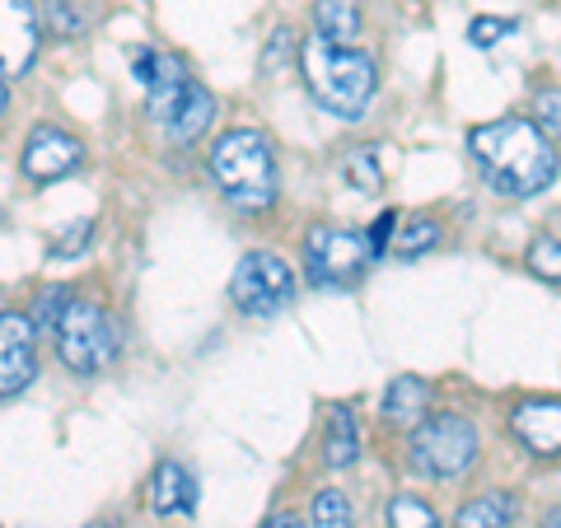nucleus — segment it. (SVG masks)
<instances>
[{
  "mask_svg": "<svg viewBox=\"0 0 561 528\" xmlns=\"http://www.w3.org/2000/svg\"><path fill=\"white\" fill-rule=\"evenodd\" d=\"M295 528H305V524H295Z\"/></svg>",
  "mask_w": 561,
  "mask_h": 528,
  "instance_id": "nucleus-34",
  "label": "nucleus"
},
{
  "mask_svg": "<svg viewBox=\"0 0 561 528\" xmlns=\"http://www.w3.org/2000/svg\"><path fill=\"white\" fill-rule=\"evenodd\" d=\"M192 505H197V486H192L187 468L183 463H160L150 478V509L154 515H192Z\"/></svg>",
  "mask_w": 561,
  "mask_h": 528,
  "instance_id": "nucleus-12",
  "label": "nucleus"
},
{
  "mask_svg": "<svg viewBox=\"0 0 561 528\" xmlns=\"http://www.w3.org/2000/svg\"><path fill=\"white\" fill-rule=\"evenodd\" d=\"M435 239H440V225H435V220H412V225H402V230L393 234L389 249L398 257H416V253H426Z\"/></svg>",
  "mask_w": 561,
  "mask_h": 528,
  "instance_id": "nucleus-22",
  "label": "nucleus"
},
{
  "mask_svg": "<svg viewBox=\"0 0 561 528\" xmlns=\"http://www.w3.org/2000/svg\"><path fill=\"white\" fill-rule=\"evenodd\" d=\"M346 179L351 183H356L360 192H379V164H375V154L370 150H360V154H351V160H346Z\"/></svg>",
  "mask_w": 561,
  "mask_h": 528,
  "instance_id": "nucleus-24",
  "label": "nucleus"
},
{
  "mask_svg": "<svg viewBox=\"0 0 561 528\" xmlns=\"http://www.w3.org/2000/svg\"><path fill=\"white\" fill-rule=\"evenodd\" d=\"M309 94L319 99V108L337 113V117H360L375 99V61L360 57L356 47H332L328 38H309L300 51Z\"/></svg>",
  "mask_w": 561,
  "mask_h": 528,
  "instance_id": "nucleus-3",
  "label": "nucleus"
},
{
  "mask_svg": "<svg viewBox=\"0 0 561 528\" xmlns=\"http://www.w3.org/2000/svg\"><path fill=\"white\" fill-rule=\"evenodd\" d=\"M534 108H538V122H542V131L561 136V90H538Z\"/></svg>",
  "mask_w": 561,
  "mask_h": 528,
  "instance_id": "nucleus-28",
  "label": "nucleus"
},
{
  "mask_svg": "<svg viewBox=\"0 0 561 528\" xmlns=\"http://www.w3.org/2000/svg\"><path fill=\"white\" fill-rule=\"evenodd\" d=\"M393 234H398V210H383V216L375 220V230L365 234V239H370V253H375V257H383V253H389Z\"/></svg>",
  "mask_w": 561,
  "mask_h": 528,
  "instance_id": "nucleus-29",
  "label": "nucleus"
},
{
  "mask_svg": "<svg viewBox=\"0 0 561 528\" xmlns=\"http://www.w3.org/2000/svg\"><path fill=\"white\" fill-rule=\"evenodd\" d=\"M529 267L542 280H561V243L557 239H538L534 249H529Z\"/></svg>",
  "mask_w": 561,
  "mask_h": 528,
  "instance_id": "nucleus-23",
  "label": "nucleus"
},
{
  "mask_svg": "<svg viewBox=\"0 0 561 528\" xmlns=\"http://www.w3.org/2000/svg\"><path fill=\"white\" fill-rule=\"evenodd\" d=\"M360 459V431H356V416L346 408H332L328 421V468H351Z\"/></svg>",
  "mask_w": 561,
  "mask_h": 528,
  "instance_id": "nucleus-17",
  "label": "nucleus"
},
{
  "mask_svg": "<svg viewBox=\"0 0 561 528\" xmlns=\"http://www.w3.org/2000/svg\"><path fill=\"white\" fill-rule=\"evenodd\" d=\"M426 408H431V389L416 375H398L389 383V393H383V416H389V426H416V421L426 416Z\"/></svg>",
  "mask_w": 561,
  "mask_h": 528,
  "instance_id": "nucleus-14",
  "label": "nucleus"
},
{
  "mask_svg": "<svg viewBox=\"0 0 561 528\" xmlns=\"http://www.w3.org/2000/svg\"><path fill=\"white\" fill-rule=\"evenodd\" d=\"M84 160V146L70 131L61 127H38L28 136V146H24V179L28 183H57L66 179V173H76Z\"/></svg>",
  "mask_w": 561,
  "mask_h": 528,
  "instance_id": "nucleus-10",
  "label": "nucleus"
},
{
  "mask_svg": "<svg viewBox=\"0 0 561 528\" xmlns=\"http://www.w3.org/2000/svg\"><path fill=\"white\" fill-rule=\"evenodd\" d=\"M90 239H94V220H76L57 243H51V257H76V253L90 249Z\"/></svg>",
  "mask_w": 561,
  "mask_h": 528,
  "instance_id": "nucleus-25",
  "label": "nucleus"
},
{
  "mask_svg": "<svg viewBox=\"0 0 561 528\" xmlns=\"http://www.w3.org/2000/svg\"><path fill=\"white\" fill-rule=\"evenodd\" d=\"M122 346V328L103 313L94 299H66L61 319H57V351L66 369H76V375H94L103 369Z\"/></svg>",
  "mask_w": 561,
  "mask_h": 528,
  "instance_id": "nucleus-4",
  "label": "nucleus"
},
{
  "mask_svg": "<svg viewBox=\"0 0 561 528\" xmlns=\"http://www.w3.org/2000/svg\"><path fill=\"white\" fill-rule=\"evenodd\" d=\"M38 24L47 33H57V38H80L84 33V10L76 0H43L38 5Z\"/></svg>",
  "mask_w": 561,
  "mask_h": 528,
  "instance_id": "nucleus-19",
  "label": "nucleus"
},
{
  "mask_svg": "<svg viewBox=\"0 0 561 528\" xmlns=\"http://www.w3.org/2000/svg\"><path fill=\"white\" fill-rule=\"evenodd\" d=\"M38 375V328L20 309H0V398H14Z\"/></svg>",
  "mask_w": 561,
  "mask_h": 528,
  "instance_id": "nucleus-8",
  "label": "nucleus"
},
{
  "mask_svg": "<svg viewBox=\"0 0 561 528\" xmlns=\"http://www.w3.org/2000/svg\"><path fill=\"white\" fill-rule=\"evenodd\" d=\"M309 528H351V501L342 491H319L309 505Z\"/></svg>",
  "mask_w": 561,
  "mask_h": 528,
  "instance_id": "nucleus-20",
  "label": "nucleus"
},
{
  "mask_svg": "<svg viewBox=\"0 0 561 528\" xmlns=\"http://www.w3.org/2000/svg\"><path fill=\"white\" fill-rule=\"evenodd\" d=\"M66 299H70V290H43V295H38V319H33V328L57 332V319H61Z\"/></svg>",
  "mask_w": 561,
  "mask_h": 528,
  "instance_id": "nucleus-27",
  "label": "nucleus"
},
{
  "mask_svg": "<svg viewBox=\"0 0 561 528\" xmlns=\"http://www.w3.org/2000/svg\"><path fill=\"white\" fill-rule=\"evenodd\" d=\"M210 117H216V99H210L197 80H187L179 113L169 117V131H173V140H183V146H187V140H197L210 127Z\"/></svg>",
  "mask_w": 561,
  "mask_h": 528,
  "instance_id": "nucleus-16",
  "label": "nucleus"
},
{
  "mask_svg": "<svg viewBox=\"0 0 561 528\" xmlns=\"http://www.w3.org/2000/svg\"><path fill=\"white\" fill-rule=\"evenodd\" d=\"M38 5L33 0H0V76H24L38 57Z\"/></svg>",
  "mask_w": 561,
  "mask_h": 528,
  "instance_id": "nucleus-9",
  "label": "nucleus"
},
{
  "mask_svg": "<svg viewBox=\"0 0 561 528\" xmlns=\"http://www.w3.org/2000/svg\"><path fill=\"white\" fill-rule=\"evenodd\" d=\"M150 90V113L169 122L173 113H179V103H183V90H187V70L179 57H169V51H160V61H154V80L146 84Z\"/></svg>",
  "mask_w": 561,
  "mask_h": 528,
  "instance_id": "nucleus-13",
  "label": "nucleus"
},
{
  "mask_svg": "<svg viewBox=\"0 0 561 528\" xmlns=\"http://www.w3.org/2000/svg\"><path fill=\"white\" fill-rule=\"evenodd\" d=\"M305 262L313 286H351L375 262L370 239L346 225H313L305 239Z\"/></svg>",
  "mask_w": 561,
  "mask_h": 528,
  "instance_id": "nucleus-6",
  "label": "nucleus"
},
{
  "mask_svg": "<svg viewBox=\"0 0 561 528\" xmlns=\"http://www.w3.org/2000/svg\"><path fill=\"white\" fill-rule=\"evenodd\" d=\"M505 33H515V24H511V20H491V14H482V20H472V24H468L472 47H491V43H501Z\"/></svg>",
  "mask_w": 561,
  "mask_h": 528,
  "instance_id": "nucleus-26",
  "label": "nucleus"
},
{
  "mask_svg": "<svg viewBox=\"0 0 561 528\" xmlns=\"http://www.w3.org/2000/svg\"><path fill=\"white\" fill-rule=\"evenodd\" d=\"M389 528H445V524L435 519V509L426 501L398 496V501H389Z\"/></svg>",
  "mask_w": 561,
  "mask_h": 528,
  "instance_id": "nucleus-21",
  "label": "nucleus"
},
{
  "mask_svg": "<svg viewBox=\"0 0 561 528\" xmlns=\"http://www.w3.org/2000/svg\"><path fill=\"white\" fill-rule=\"evenodd\" d=\"M5 103H10V90H5V80H0V113H5Z\"/></svg>",
  "mask_w": 561,
  "mask_h": 528,
  "instance_id": "nucleus-33",
  "label": "nucleus"
},
{
  "mask_svg": "<svg viewBox=\"0 0 561 528\" xmlns=\"http://www.w3.org/2000/svg\"><path fill=\"white\" fill-rule=\"evenodd\" d=\"M468 150L501 197H534L561 169L552 140L524 117H501V122H486V127H472Z\"/></svg>",
  "mask_w": 561,
  "mask_h": 528,
  "instance_id": "nucleus-1",
  "label": "nucleus"
},
{
  "mask_svg": "<svg viewBox=\"0 0 561 528\" xmlns=\"http://www.w3.org/2000/svg\"><path fill=\"white\" fill-rule=\"evenodd\" d=\"M313 24H319V38H328L332 47H356L360 5L356 0H319V5H313Z\"/></svg>",
  "mask_w": 561,
  "mask_h": 528,
  "instance_id": "nucleus-15",
  "label": "nucleus"
},
{
  "mask_svg": "<svg viewBox=\"0 0 561 528\" xmlns=\"http://www.w3.org/2000/svg\"><path fill=\"white\" fill-rule=\"evenodd\" d=\"M511 426L534 454H561V402H519Z\"/></svg>",
  "mask_w": 561,
  "mask_h": 528,
  "instance_id": "nucleus-11",
  "label": "nucleus"
},
{
  "mask_svg": "<svg viewBox=\"0 0 561 528\" xmlns=\"http://www.w3.org/2000/svg\"><path fill=\"white\" fill-rule=\"evenodd\" d=\"M230 299L243 313H253V319H272V313L290 309L295 299L290 262H280L276 253H243L230 276Z\"/></svg>",
  "mask_w": 561,
  "mask_h": 528,
  "instance_id": "nucleus-7",
  "label": "nucleus"
},
{
  "mask_svg": "<svg viewBox=\"0 0 561 528\" xmlns=\"http://www.w3.org/2000/svg\"><path fill=\"white\" fill-rule=\"evenodd\" d=\"M412 463L426 478H463L478 463V426L459 412H435L416 421Z\"/></svg>",
  "mask_w": 561,
  "mask_h": 528,
  "instance_id": "nucleus-5",
  "label": "nucleus"
},
{
  "mask_svg": "<svg viewBox=\"0 0 561 528\" xmlns=\"http://www.w3.org/2000/svg\"><path fill=\"white\" fill-rule=\"evenodd\" d=\"M511 519H515V496H482L454 515V528H511Z\"/></svg>",
  "mask_w": 561,
  "mask_h": 528,
  "instance_id": "nucleus-18",
  "label": "nucleus"
},
{
  "mask_svg": "<svg viewBox=\"0 0 561 528\" xmlns=\"http://www.w3.org/2000/svg\"><path fill=\"white\" fill-rule=\"evenodd\" d=\"M108 528H113V524H108Z\"/></svg>",
  "mask_w": 561,
  "mask_h": 528,
  "instance_id": "nucleus-35",
  "label": "nucleus"
},
{
  "mask_svg": "<svg viewBox=\"0 0 561 528\" xmlns=\"http://www.w3.org/2000/svg\"><path fill=\"white\" fill-rule=\"evenodd\" d=\"M538 528H561V505L557 509H548V515H542V524Z\"/></svg>",
  "mask_w": 561,
  "mask_h": 528,
  "instance_id": "nucleus-32",
  "label": "nucleus"
},
{
  "mask_svg": "<svg viewBox=\"0 0 561 528\" xmlns=\"http://www.w3.org/2000/svg\"><path fill=\"white\" fill-rule=\"evenodd\" d=\"M295 524H300V519H290V515H272V519L262 524V528H295Z\"/></svg>",
  "mask_w": 561,
  "mask_h": 528,
  "instance_id": "nucleus-31",
  "label": "nucleus"
},
{
  "mask_svg": "<svg viewBox=\"0 0 561 528\" xmlns=\"http://www.w3.org/2000/svg\"><path fill=\"white\" fill-rule=\"evenodd\" d=\"M290 51H295V33H290V28H276V33H272V43H267V57H262V70L272 76L276 61H280V66L290 61Z\"/></svg>",
  "mask_w": 561,
  "mask_h": 528,
  "instance_id": "nucleus-30",
  "label": "nucleus"
},
{
  "mask_svg": "<svg viewBox=\"0 0 561 528\" xmlns=\"http://www.w3.org/2000/svg\"><path fill=\"white\" fill-rule=\"evenodd\" d=\"M210 179L225 192V202L239 210H267L276 202V160L262 131L234 127L210 146Z\"/></svg>",
  "mask_w": 561,
  "mask_h": 528,
  "instance_id": "nucleus-2",
  "label": "nucleus"
}]
</instances>
